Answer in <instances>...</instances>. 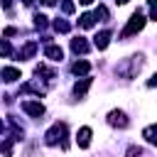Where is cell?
Returning a JSON list of instances; mask_svg holds the SVG:
<instances>
[{
    "mask_svg": "<svg viewBox=\"0 0 157 157\" xmlns=\"http://www.w3.org/2000/svg\"><path fill=\"white\" fill-rule=\"evenodd\" d=\"M142 64H145V59H142L140 54H137V56H130V59H123V61L115 66V74L123 76V78H135L137 71L142 69Z\"/></svg>",
    "mask_w": 157,
    "mask_h": 157,
    "instance_id": "1",
    "label": "cell"
},
{
    "mask_svg": "<svg viewBox=\"0 0 157 157\" xmlns=\"http://www.w3.org/2000/svg\"><path fill=\"white\" fill-rule=\"evenodd\" d=\"M64 137H66V123H54V125L44 132V142H47V145H56V142L61 140V145L66 147V140H64Z\"/></svg>",
    "mask_w": 157,
    "mask_h": 157,
    "instance_id": "2",
    "label": "cell"
},
{
    "mask_svg": "<svg viewBox=\"0 0 157 157\" xmlns=\"http://www.w3.org/2000/svg\"><path fill=\"white\" fill-rule=\"evenodd\" d=\"M145 22H147V20L142 17V12H140V10H135V12H132V17H130V22L125 25V29H123V34H120V37L125 39V37H132V34H137V32L145 27Z\"/></svg>",
    "mask_w": 157,
    "mask_h": 157,
    "instance_id": "3",
    "label": "cell"
},
{
    "mask_svg": "<svg viewBox=\"0 0 157 157\" xmlns=\"http://www.w3.org/2000/svg\"><path fill=\"white\" fill-rule=\"evenodd\" d=\"M22 108H25V113L32 115V118H42V115H44V105H42L39 101H25Z\"/></svg>",
    "mask_w": 157,
    "mask_h": 157,
    "instance_id": "4",
    "label": "cell"
},
{
    "mask_svg": "<svg viewBox=\"0 0 157 157\" xmlns=\"http://www.w3.org/2000/svg\"><path fill=\"white\" fill-rule=\"evenodd\" d=\"M108 123H110L113 128H128L130 120H128V115H125L123 110H110V113H108Z\"/></svg>",
    "mask_w": 157,
    "mask_h": 157,
    "instance_id": "5",
    "label": "cell"
},
{
    "mask_svg": "<svg viewBox=\"0 0 157 157\" xmlns=\"http://www.w3.org/2000/svg\"><path fill=\"white\" fill-rule=\"evenodd\" d=\"M91 83H93V78H88V76H83L81 81H76V83H74V96L83 98V96H86V91L91 88Z\"/></svg>",
    "mask_w": 157,
    "mask_h": 157,
    "instance_id": "6",
    "label": "cell"
},
{
    "mask_svg": "<svg viewBox=\"0 0 157 157\" xmlns=\"http://www.w3.org/2000/svg\"><path fill=\"white\" fill-rule=\"evenodd\" d=\"M76 142H78V147H88V145H91V128H88V125L78 128V132H76Z\"/></svg>",
    "mask_w": 157,
    "mask_h": 157,
    "instance_id": "7",
    "label": "cell"
},
{
    "mask_svg": "<svg viewBox=\"0 0 157 157\" xmlns=\"http://www.w3.org/2000/svg\"><path fill=\"white\" fill-rule=\"evenodd\" d=\"M44 54H47V59H52V61H61V56H64L61 47H56V44H47V47H44Z\"/></svg>",
    "mask_w": 157,
    "mask_h": 157,
    "instance_id": "8",
    "label": "cell"
},
{
    "mask_svg": "<svg viewBox=\"0 0 157 157\" xmlns=\"http://www.w3.org/2000/svg\"><path fill=\"white\" fill-rule=\"evenodd\" d=\"M108 42H110V32H108V29H101V32L93 37V44H96L98 49H105V47H108Z\"/></svg>",
    "mask_w": 157,
    "mask_h": 157,
    "instance_id": "9",
    "label": "cell"
},
{
    "mask_svg": "<svg viewBox=\"0 0 157 157\" xmlns=\"http://www.w3.org/2000/svg\"><path fill=\"white\" fill-rule=\"evenodd\" d=\"M0 76H2V81L12 83V81H17V78H20V69H15V66H5V69L0 71Z\"/></svg>",
    "mask_w": 157,
    "mask_h": 157,
    "instance_id": "10",
    "label": "cell"
},
{
    "mask_svg": "<svg viewBox=\"0 0 157 157\" xmlns=\"http://www.w3.org/2000/svg\"><path fill=\"white\" fill-rule=\"evenodd\" d=\"M37 49H39V44H37V42H27V44L20 49V59H32Z\"/></svg>",
    "mask_w": 157,
    "mask_h": 157,
    "instance_id": "11",
    "label": "cell"
},
{
    "mask_svg": "<svg viewBox=\"0 0 157 157\" xmlns=\"http://www.w3.org/2000/svg\"><path fill=\"white\" fill-rule=\"evenodd\" d=\"M71 49H74L76 54H86V52H88V42H86L83 37H76V39H71Z\"/></svg>",
    "mask_w": 157,
    "mask_h": 157,
    "instance_id": "12",
    "label": "cell"
},
{
    "mask_svg": "<svg viewBox=\"0 0 157 157\" xmlns=\"http://www.w3.org/2000/svg\"><path fill=\"white\" fill-rule=\"evenodd\" d=\"M71 71H74L76 76H86V74L91 71V64H88V61H83V59H81V61H74Z\"/></svg>",
    "mask_w": 157,
    "mask_h": 157,
    "instance_id": "13",
    "label": "cell"
},
{
    "mask_svg": "<svg viewBox=\"0 0 157 157\" xmlns=\"http://www.w3.org/2000/svg\"><path fill=\"white\" fill-rule=\"evenodd\" d=\"M34 74H37V76H47V81H54V78H56V74H54L49 66H44V64H39V66L34 69Z\"/></svg>",
    "mask_w": 157,
    "mask_h": 157,
    "instance_id": "14",
    "label": "cell"
},
{
    "mask_svg": "<svg viewBox=\"0 0 157 157\" xmlns=\"http://www.w3.org/2000/svg\"><path fill=\"white\" fill-rule=\"evenodd\" d=\"M142 135H145V140H147L150 145H155V142H157V137H155V135H157V128H155V125H147Z\"/></svg>",
    "mask_w": 157,
    "mask_h": 157,
    "instance_id": "15",
    "label": "cell"
},
{
    "mask_svg": "<svg viewBox=\"0 0 157 157\" xmlns=\"http://www.w3.org/2000/svg\"><path fill=\"white\" fill-rule=\"evenodd\" d=\"M93 22H96V17H93V15H88V12L78 17V25H81V27H86V29H88V27H93Z\"/></svg>",
    "mask_w": 157,
    "mask_h": 157,
    "instance_id": "16",
    "label": "cell"
},
{
    "mask_svg": "<svg viewBox=\"0 0 157 157\" xmlns=\"http://www.w3.org/2000/svg\"><path fill=\"white\" fill-rule=\"evenodd\" d=\"M54 29H56V32H61V34H66L71 27H69V22H64V20H56V22H54Z\"/></svg>",
    "mask_w": 157,
    "mask_h": 157,
    "instance_id": "17",
    "label": "cell"
},
{
    "mask_svg": "<svg viewBox=\"0 0 157 157\" xmlns=\"http://www.w3.org/2000/svg\"><path fill=\"white\" fill-rule=\"evenodd\" d=\"M12 54V47L7 44V39H0V56H10Z\"/></svg>",
    "mask_w": 157,
    "mask_h": 157,
    "instance_id": "18",
    "label": "cell"
},
{
    "mask_svg": "<svg viewBox=\"0 0 157 157\" xmlns=\"http://www.w3.org/2000/svg\"><path fill=\"white\" fill-rule=\"evenodd\" d=\"M34 27H37V29H44V27H47V17H44V15H34Z\"/></svg>",
    "mask_w": 157,
    "mask_h": 157,
    "instance_id": "19",
    "label": "cell"
},
{
    "mask_svg": "<svg viewBox=\"0 0 157 157\" xmlns=\"http://www.w3.org/2000/svg\"><path fill=\"white\" fill-rule=\"evenodd\" d=\"M125 157H142V147H128Z\"/></svg>",
    "mask_w": 157,
    "mask_h": 157,
    "instance_id": "20",
    "label": "cell"
},
{
    "mask_svg": "<svg viewBox=\"0 0 157 157\" xmlns=\"http://www.w3.org/2000/svg\"><path fill=\"white\" fill-rule=\"evenodd\" d=\"M93 17H101V20H108V10H105L103 5H98V7H96V15H93Z\"/></svg>",
    "mask_w": 157,
    "mask_h": 157,
    "instance_id": "21",
    "label": "cell"
},
{
    "mask_svg": "<svg viewBox=\"0 0 157 157\" xmlns=\"http://www.w3.org/2000/svg\"><path fill=\"white\" fill-rule=\"evenodd\" d=\"M61 10H64L66 15H71V12H74V2H71V0H64V2H61Z\"/></svg>",
    "mask_w": 157,
    "mask_h": 157,
    "instance_id": "22",
    "label": "cell"
},
{
    "mask_svg": "<svg viewBox=\"0 0 157 157\" xmlns=\"http://www.w3.org/2000/svg\"><path fill=\"white\" fill-rule=\"evenodd\" d=\"M15 32H17V29H15V27H7V29H5V37H12V34H15Z\"/></svg>",
    "mask_w": 157,
    "mask_h": 157,
    "instance_id": "23",
    "label": "cell"
},
{
    "mask_svg": "<svg viewBox=\"0 0 157 157\" xmlns=\"http://www.w3.org/2000/svg\"><path fill=\"white\" fill-rule=\"evenodd\" d=\"M42 5H47V7H52V5H56V0H42Z\"/></svg>",
    "mask_w": 157,
    "mask_h": 157,
    "instance_id": "24",
    "label": "cell"
},
{
    "mask_svg": "<svg viewBox=\"0 0 157 157\" xmlns=\"http://www.w3.org/2000/svg\"><path fill=\"white\" fill-rule=\"evenodd\" d=\"M2 5H5L7 10H10V5H12V0H2Z\"/></svg>",
    "mask_w": 157,
    "mask_h": 157,
    "instance_id": "25",
    "label": "cell"
},
{
    "mask_svg": "<svg viewBox=\"0 0 157 157\" xmlns=\"http://www.w3.org/2000/svg\"><path fill=\"white\" fill-rule=\"evenodd\" d=\"M78 2H81V5H91L93 0H78Z\"/></svg>",
    "mask_w": 157,
    "mask_h": 157,
    "instance_id": "26",
    "label": "cell"
},
{
    "mask_svg": "<svg viewBox=\"0 0 157 157\" xmlns=\"http://www.w3.org/2000/svg\"><path fill=\"white\" fill-rule=\"evenodd\" d=\"M22 2H25V5H32V2H34V0H22Z\"/></svg>",
    "mask_w": 157,
    "mask_h": 157,
    "instance_id": "27",
    "label": "cell"
},
{
    "mask_svg": "<svg viewBox=\"0 0 157 157\" xmlns=\"http://www.w3.org/2000/svg\"><path fill=\"white\" fill-rule=\"evenodd\" d=\"M2 130H5V125H2V123H0V132H2Z\"/></svg>",
    "mask_w": 157,
    "mask_h": 157,
    "instance_id": "28",
    "label": "cell"
},
{
    "mask_svg": "<svg viewBox=\"0 0 157 157\" xmlns=\"http://www.w3.org/2000/svg\"><path fill=\"white\" fill-rule=\"evenodd\" d=\"M118 2H128V0H118Z\"/></svg>",
    "mask_w": 157,
    "mask_h": 157,
    "instance_id": "29",
    "label": "cell"
}]
</instances>
